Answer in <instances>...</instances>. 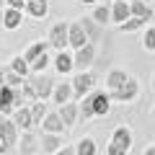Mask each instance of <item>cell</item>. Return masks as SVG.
Masks as SVG:
<instances>
[{"instance_id":"36","label":"cell","mask_w":155,"mask_h":155,"mask_svg":"<svg viewBox=\"0 0 155 155\" xmlns=\"http://www.w3.org/2000/svg\"><path fill=\"white\" fill-rule=\"evenodd\" d=\"M145 155H155V145H150V147L145 150Z\"/></svg>"},{"instance_id":"10","label":"cell","mask_w":155,"mask_h":155,"mask_svg":"<svg viewBox=\"0 0 155 155\" xmlns=\"http://www.w3.org/2000/svg\"><path fill=\"white\" fill-rule=\"evenodd\" d=\"M39 127L44 129L47 134H62V129H65V122H62L60 114H47L44 119H41V124Z\"/></svg>"},{"instance_id":"17","label":"cell","mask_w":155,"mask_h":155,"mask_svg":"<svg viewBox=\"0 0 155 155\" xmlns=\"http://www.w3.org/2000/svg\"><path fill=\"white\" fill-rule=\"evenodd\" d=\"M52 98H54V104H67V101L72 98V83H57L54 85V93H52Z\"/></svg>"},{"instance_id":"26","label":"cell","mask_w":155,"mask_h":155,"mask_svg":"<svg viewBox=\"0 0 155 155\" xmlns=\"http://www.w3.org/2000/svg\"><path fill=\"white\" fill-rule=\"evenodd\" d=\"M47 114H49V111H47V104H44V101H34V106H31V119H34V127H36V124H41V119H44Z\"/></svg>"},{"instance_id":"39","label":"cell","mask_w":155,"mask_h":155,"mask_svg":"<svg viewBox=\"0 0 155 155\" xmlns=\"http://www.w3.org/2000/svg\"><path fill=\"white\" fill-rule=\"evenodd\" d=\"M83 3H85V5H93V3H96V0H83Z\"/></svg>"},{"instance_id":"35","label":"cell","mask_w":155,"mask_h":155,"mask_svg":"<svg viewBox=\"0 0 155 155\" xmlns=\"http://www.w3.org/2000/svg\"><path fill=\"white\" fill-rule=\"evenodd\" d=\"M54 155H78V153H75V147H70V145H65V147H60V150H57Z\"/></svg>"},{"instance_id":"6","label":"cell","mask_w":155,"mask_h":155,"mask_svg":"<svg viewBox=\"0 0 155 155\" xmlns=\"http://www.w3.org/2000/svg\"><path fill=\"white\" fill-rule=\"evenodd\" d=\"M137 91H140L137 80H134V78H129V80H127L119 91H116V93H109V96H111V98H116V101H122V104H127V101H134V98H137Z\"/></svg>"},{"instance_id":"8","label":"cell","mask_w":155,"mask_h":155,"mask_svg":"<svg viewBox=\"0 0 155 155\" xmlns=\"http://www.w3.org/2000/svg\"><path fill=\"white\" fill-rule=\"evenodd\" d=\"M13 109H18V104H16V91H13L11 85H3V88H0V114L5 116V114H11Z\"/></svg>"},{"instance_id":"12","label":"cell","mask_w":155,"mask_h":155,"mask_svg":"<svg viewBox=\"0 0 155 155\" xmlns=\"http://www.w3.org/2000/svg\"><path fill=\"white\" fill-rule=\"evenodd\" d=\"M109 109H111V96L104 93V91L93 93V111H96V116H106Z\"/></svg>"},{"instance_id":"29","label":"cell","mask_w":155,"mask_h":155,"mask_svg":"<svg viewBox=\"0 0 155 155\" xmlns=\"http://www.w3.org/2000/svg\"><path fill=\"white\" fill-rule=\"evenodd\" d=\"M80 116H83V119L96 116V111H93V96H85V98H83V104H80Z\"/></svg>"},{"instance_id":"2","label":"cell","mask_w":155,"mask_h":155,"mask_svg":"<svg viewBox=\"0 0 155 155\" xmlns=\"http://www.w3.org/2000/svg\"><path fill=\"white\" fill-rule=\"evenodd\" d=\"M26 80H28V85H31L36 101H47L52 93H54V83H52V78L41 75V72H31V78H26Z\"/></svg>"},{"instance_id":"30","label":"cell","mask_w":155,"mask_h":155,"mask_svg":"<svg viewBox=\"0 0 155 155\" xmlns=\"http://www.w3.org/2000/svg\"><path fill=\"white\" fill-rule=\"evenodd\" d=\"M145 26V18H137V16H132V18H127V21L122 23V31H137V28H142Z\"/></svg>"},{"instance_id":"11","label":"cell","mask_w":155,"mask_h":155,"mask_svg":"<svg viewBox=\"0 0 155 155\" xmlns=\"http://www.w3.org/2000/svg\"><path fill=\"white\" fill-rule=\"evenodd\" d=\"M13 122H16V127H18V129H23V132H31V129H34L31 109H26V106L16 109V116H13Z\"/></svg>"},{"instance_id":"28","label":"cell","mask_w":155,"mask_h":155,"mask_svg":"<svg viewBox=\"0 0 155 155\" xmlns=\"http://www.w3.org/2000/svg\"><path fill=\"white\" fill-rule=\"evenodd\" d=\"M11 70L18 72V75H23V78L31 72V70H28V60H26V57H13V60H11Z\"/></svg>"},{"instance_id":"5","label":"cell","mask_w":155,"mask_h":155,"mask_svg":"<svg viewBox=\"0 0 155 155\" xmlns=\"http://www.w3.org/2000/svg\"><path fill=\"white\" fill-rule=\"evenodd\" d=\"M93 60H96L93 44H85L83 49H75V54H72V62H75V70L78 72H85L91 65H93Z\"/></svg>"},{"instance_id":"23","label":"cell","mask_w":155,"mask_h":155,"mask_svg":"<svg viewBox=\"0 0 155 155\" xmlns=\"http://www.w3.org/2000/svg\"><path fill=\"white\" fill-rule=\"evenodd\" d=\"M47 47H52L49 41H36V44H31V47H28V49H26V54H23V57H26L28 62H34V60H36V57L47 54Z\"/></svg>"},{"instance_id":"25","label":"cell","mask_w":155,"mask_h":155,"mask_svg":"<svg viewBox=\"0 0 155 155\" xmlns=\"http://www.w3.org/2000/svg\"><path fill=\"white\" fill-rule=\"evenodd\" d=\"M91 18H93L96 23H101V26H106V23L111 21V8H109V5H96Z\"/></svg>"},{"instance_id":"31","label":"cell","mask_w":155,"mask_h":155,"mask_svg":"<svg viewBox=\"0 0 155 155\" xmlns=\"http://www.w3.org/2000/svg\"><path fill=\"white\" fill-rule=\"evenodd\" d=\"M49 62H52L49 57H47V54H41V57H36L34 62H28V70H31V72H41L47 65H49Z\"/></svg>"},{"instance_id":"42","label":"cell","mask_w":155,"mask_h":155,"mask_svg":"<svg viewBox=\"0 0 155 155\" xmlns=\"http://www.w3.org/2000/svg\"><path fill=\"white\" fill-rule=\"evenodd\" d=\"M145 3H150V0H145Z\"/></svg>"},{"instance_id":"43","label":"cell","mask_w":155,"mask_h":155,"mask_svg":"<svg viewBox=\"0 0 155 155\" xmlns=\"http://www.w3.org/2000/svg\"><path fill=\"white\" fill-rule=\"evenodd\" d=\"M127 3H132V0H127Z\"/></svg>"},{"instance_id":"14","label":"cell","mask_w":155,"mask_h":155,"mask_svg":"<svg viewBox=\"0 0 155 155\" xmlns=\"http://www.w3.org/2000/svg\"><path fill=\"white\" fill-rule=\"evenodd\" d=\"M129 80V75L124 70H111L109 72V78H106V85H109V93H116V91L122 88L124 83Z\"/></svg>"},{"instance_id":"27","label":"cell","mask_w":155,"mask_h":155,"mask_svg":"<svg viewBox=\"0 0 155 155\" xmlns=\"http://www.w3.org/2000/svg\"><path fill=\"white\" fill-rule=\"evenodd\" d=\"M83 28H85V34H88V39L91 41H96V39H98V34H101V23H96L93 18H83Z\"/></svg>"},{"instance_id":"37","label":"cell","mask_w":155,"mask_h":155,"mask_svg":"<svg viewBox=\"0 0 155 155\" xmlns=\"http://www.w3.org/2000/svg\"><path fill=\"white\" fill-rule=\"evenodd\" d=\"M3 85H5V72L0 70V88H3Z\"/></svg>"},{"instance_id":"3","label":"cell","mask_w":155,"mask_h":155,"mask_svg":"<svg viewBox=\"0 0 155 155\" xmlns=\"http://www.w3.org/2000/svg\"><path fill=\"white\" fill-rule=\"evenodd\" d=\"M49 44L54 47L57 52H65L67 47H70V23L60 21V23H54V26L49 28Z\"/></svg>"},{"instance_id":"1","label":"cell","mask_w":155,"mask_h":155,"mask_svg":"<svg viewBox=\"0 0 155 155\" xmlns=\"http://www.w3.org/2000/svg\"><path fill=\"white\" fill-rule=\"evenodd\" d=\"M18 142V127L13 119H5L0 114V153H11L13 145Z\"/></svg>"},{"instance_id":"34","label":"cell","mask_w":155,"mask_h":155,"mask_svg":"<svg viewBox=\"0 0 155 155\" xmlns=\"http://www.w3.org/2000/svg\"><path fill=\"white\" fill-rule=\"evenodd\" d=\"M8 8H16V11H23V5H26V0H5Z\"/></svg>"},{"instance_id":"32","label":"cell","mask_w":155,"mask_h":155,"mask_svg":"<svg viewBox=\"0 0 155 155\" xmlns=\"http://www.w3.org/2000/svg\"><path fill=\"white\" fill-rule=\"evenodd\" d=\"M145 49L155 52V26H150L147 31H145Z\"/></svg>"},{"instance_id":"13","label":"cell","mask_w":155,"mask_h":155,"mask_svg":"<svg viewBox=\"0 0 155 155\" xmlns=\"http://www.w3.org/2000/svg\"><path fill=\"white\" fill-rule=\"evenodd\" d=\"M57 114L62 116L65 127H70V124H75L78 116H80V106H78V104H70V101H67V104H62V106H60V111H57Z\"/></svg>"},{"instance_id":"18","label":"cell","mask_w":155,"mask_h":155,"mask_svg":"<svg viewBox=\"0 0 155 155\" xmlns=\"http://www.w3.org/2000/svg\"><path fill=\"white\" fill-rule=\"evenodd\" d=\"M21 21H23V16H21V11H16V8H8V11L3 13V26H5L8 31L18 28V26H21Z\"/></svg>"},{"instance_id":"38","label":"cell","mask_w":155,"mask_h":155,"mask_svg":"<svg viewBox=\"0 0 155 155\" xmlns=\"http://www.w3.org/2000/svg\"><path fill=\"white\" fill-rule=\"evenodd\" d=\"M3 13L5 11H3V3H0V26H3Z\"/></svg>"},{"instance_id":"45","label":"cell","mask_w":155,"mask_h":155,"mask_svg":"<svg viewBox=\"0 0 155 155\" xmlns=\"http://www.w3.org/2000/svg\"><path fill=\"white\" fill-rule=\"evenodd\" d=\"M153 3H155V0H153Z\"/></svg>"},{"instance_id":"4","label":"cell","mask_w":155,"mask_h":155,"mask_svg":"<svg viewBox=\"0 0 155 155\" xmlns=\"http://www.w3.org/2000/svg\"><path fill=\"white\" fill-rule=\"evenodd\" d=\"M70 83H72V96H75V98H83V96L96 85V78L91 75L88 70H85V72H78Z\"/></svg>"},{"instance_id":"15","label":"cell","mask_w":155,"mask_h":155,"mask_svg":"<svg viewBox=\"0 0 155 155\" xmlns=\"http://www.w3.org/2000/svg\"><path fill=\"white\" fill-rule=\"evenodd\" d=\"M54 67L60 75H67V72L75 70V62H72V54H67V52H57L54 57Z\"/></svg>"},{"instance_id":"7","label":"cell","mask_w":155,"mask_h":155,"mask_svg":"<svg viewBox=\"0 0 155 155\" xmlns=\"http://www.w3.org/2000/svg\"><path fill=\"white\" fill-rule=\"evenodd\" d=\"M85 44H91V39L85 34L83 23H70V47L72 49H83Z\"/></svg>"},{"instance_id":"24","label":"cell","mask_w":155,"mask_h":155,"mask_svg":"<svg viewBox=\"0 0 155 155\" xmlns=\"http://www.w3.org/2000/svg\"><path fill=\"white\" fill-rule=\"evenodd\" d=\"M75 153H78V155H96V153H98V147H96V140H93V137H83L80 142H78Z\"/></svg>"},{"instance_id":"21","label":"cell","mask_w":155,"mask_h":155,"mask_svg":"<svg viewBox=\"0 0 155 155\" xmlns=\"http://www.w3.org/2000/svg\"><path fill=\"white\" fill-rule=\"evenodd\" d=\"M129 5H132V16L145 18V21H150V18H153V8H150L145 0H132Z\"/></svg>"},{"instance_id":"33","label":"cell","mask_w":155,"mask_h":155,"mask_svg":"<svg viewBox=\"0 0 155 155\" xmlns=\"http://www.w3.org/2000/svg\"><path fill=\"white\" fill-rule=\"evenodd\" d=\"M106 153H109V155H129V147H124V145H116V142H111Z\"/></svg>"},{"instance_id":"20","label":"cell","mask_w":155,"mask_h":155,"mask_svg":"<svg viewBox=\"0 0 155 155\" xmlns=\"http://www.w3.org/2000/svg\"><path fill=\"white\" fill-rule=\"evenodd\" d=\"M21 155H31V153H36V147H39V140L34 137V132H23V137H21Z\"/></svg>"},{"instance_id":"41","label":"cell","mask_w":155,"mask_h":155,"mask_svg":"<svg viewBox=\"0 0 155 155\" xmlns=\"http://www.w3.org/2000/svg\"><path fill=\"white\" fill-rule=\"evenodd\" d=\"M0 3H5V0H0Z\"/></svg>"},{"instance_id":"40","label":"cell","mask_w":155,"mask_h":155,"mask_svg":"<svg viewBox=\"0 0 155 155\" xmlns=\"http://www.w3.org/2000/svg\"><path fill=\"white\" fill-rule=\"evenodd\" d=\"M153 119H155V109H153Z\"/></svg>"},{"instance_id":"16","label":"cell","mask_w":155,"mask_h":155,"mask_svg":"<svg viewBox=\"0 0 155 155\" xmlns=\"http://www.w3.org/2000/svg\"><path fill=\"white\" fill-rule=\"evenodd\" d=\"M60 147H65V145H62V134H47V132L41 134V150H44V153L54 155Z\"/></svg>"},{"instance_id":"19","label":"cell","mask_w":155,"mask_h":155,"mask_svg":"<svg viewBox=\"0 0 155 155\" xmlns=\"http://www.w3.org/2000/svg\"><path fill=\"white\" fill-rule=\"evenodd\" d=\"M26 11L34 18H44L47 11H49V5H47V0H26Z\"/></svg>"},{"instance_id":"9","label":"cell","mask_w":155,"mask_h":155,"mask_svg":"<svg viewBox=\"0 0 155 155\" xmlns=\"http://www.w3.org/2000/svg\"><path fill=\"white\" fill-rule=\"evenodd\" d=\"M127 18H132V5H129L127 0H114V5H111V21H116L122 26Z\"/></svg>"},{"instance_id":"44","label":"cell","mask_w":155,"mask_h":155,"mask_svg":"<svg viewBox=\"0 0 155 155\" xmlns=\"http://www.w3.org/2000/svg\"><path fill=\"white\" fill-rule=\"evenodd\" d=\"M153 85H155V80H153Z\"/></svg>"},{"instance_id":"22","label":"cell","mask_w":155,"mask_h":155,"mask_svg":"<svg viewBox=\"0 0 155 155\" xmlns=\"http://www.w3.org/2000/svg\"><path fill=\"white\" fill-rule=\"evenodd\" d=\"M111 142L124 145V147H132V132H129L127 127H116L114 134H111Z\"/></svg>"}]
</instances>
